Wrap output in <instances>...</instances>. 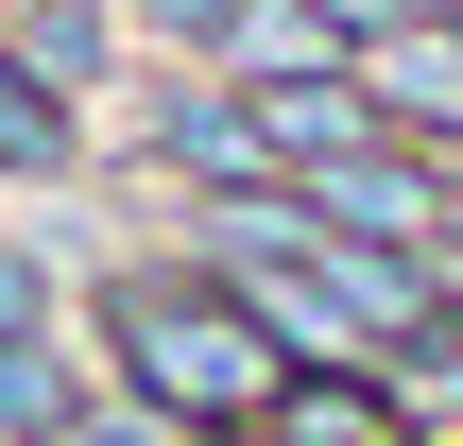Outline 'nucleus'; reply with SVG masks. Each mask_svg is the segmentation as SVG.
Masks as SVG:
<instances>
[{
	"label": "nucleus",
	"instance_id": "9d476101",
	"mask_svg": "<svg viewBox=\"0 0 463 446\" xmlns=\"http://www.w3.org/2000/svg\"><path fill=\"white\" fill-rule=\"evenodd\" d=\"M0 344H69V275H52V241L0 206Z\"/></svg>",
	"mask_w": 463,
	"mask_h": 446
},
{
	"label": "nucleus",
	"instance_id": "f03ea898",
	"mask_svg": "<svg viewBox=\"0 0 463 446\" xmlns=\"http://www.w3.org/2000/svg\"><path fill=\"white\" fill-rule=\"evenodd\" d=\"M120 103H137V172H155V189H172L189 223H206V206H258V189H275V138H258V103H241L223 69H137Z\"/></svg>",
	"mask_w": 463,
	"mask_h": 446
},
{
	"label": "nucleus",
	"instance_id": "0eeeda50",
	"mask_svg": "<svg viewBox=\"0 0 463 446\" xmlns=\"http://www.w3.org/2000/svg\"><path fill=\"white\" fill-rule=\"evenodd\" d=\"M103 413V361L86 344H0V446H69Z\"/></svg>",
	"mask_w": 463,
	"mask_h": 446
},
{
	"label": "nucleus",
	"instance_id": "1a4fd4ad",
	"mask_svg": "<svg viewBox=\"0 0 463 446\" xmlns=\"http://www.w3.org/2000/svg\"><path fill=\"white\" fill-rule=\"evenodd\" d=\"M137 17V69H241L275 0H120Z\"/></svg>",
	"mask_w": 463,
	"mask_h": 446
},
{
	"label": "nucleus",
	"instance_id": "7ed1b4c3",
	"mask_svg": "<svg viewBox=\"0 0 463 446\" xmlns=\"http://www.w3.org/2000/svg\"><path fill=\"white\" fill-rule=\"evenodd\" d=\"M447 155H395V138H361V155H326L292 206L326 223V241H378V258H447Z\"/></svg>",
	"mask_w": 463,
	"mask_h": 446
},
{
	"label": "nucleus",
	"instance_id": "423d86ee",
	"mask_svg": "<svg viewBox=\"0 0 463 446\" xmlns=\"http://www.w3.org/2000/svg\"><path fill=\"white\" fill-rule=\"evenodd\" d=\"M86 155H103V120L0 52V206H34V189H86Z\"/></svg>",
	"mask_w": 463,
	"mask_h": 446
},
{
	"label": "nucleus",
	"instance_id": "ddd939ff",
	"mask_svg": "<svg viewBox=\"0 0 463 446\" xmlns=\"http://www.w3.org/2000/svg\"><path fill=\"white\" fill-rule=\"evenodd\" d=\"M430 17H447V34H463V0H430Z\"/></svg>",
	"mask_w": 463,
	"mask_h": 446
},
{
	"label": "nucleus",
	"instance_id": "9b49d317",
	"mask_svg": "<svg viewBox=\"0 0 463 446\" xmlns=\"http://www.w3.org/2000/svg\"><path fill=\"white\" fill-rule=\"evenodd\" d=\"M69 446H206V430H155V413H120V395H103V413H86Z\"/></svg>",
	"mask_w": 463,
	"mask_h": 446
},
{
	"label": "nucleus",
	"instance_id": "39448f33",
	"mask_svg": "<svg viewBox=\"0 0 463 446\" xmlns=\"http://www.w3.org/2000/svg\"><path fill=\"white\" fill-rule=\"evenodd\" d=\"M0 52H17L34 86H69L86 120L137 86V17H120V0H0Z\"/></svg>",
	"mask_w": 463,
	"mask_h": 446
},
{
	"label": "nucleus",
	"instance_id": "f8f14e48",
	"mask_svg": "<svg viewBox=\"0 0 463 446\" xmlns=\"http://www.w3.org/2000/svg\"><path fill=\"white\" fill-rule=\"evenodd\" d=\"M447 275H463V189H447Z\"/></svg>",
	"mask_w": 463,
	"mask_h": 446
},
{
	"label": "nucleus",
	"instance_id": "6e6552de",
	"mask_svg": "<svg viewBox=\"0 0 463 446\" xmlns=\"http://www.w3.org/2000/svg\"><path fill=\"white\" fill-rule=\"evenodd\" d=\"M258 446H412V413H395L378 378H292V395L258 413Z\"/></svg>",
	"mask_w": 463,
	"mask_h": 446
},
{
	"label": "nucleus",
	"instance_id": "f257e3e1",
	"mask_svg": "<svg viewBox=\"0 0 463 446\" xmlns=\"http://www.w3.org/2000/svg\"><path fill=\"white\" fill-rule=\"evenodd\" d=\"M69 344L103 361V395L120 413H155V430H206V446H258V413L292 395V361H275V327L189 258V241H155V258H103L86 292H69Z\"/></svg>",
	"mask_w": 463,
	"mask_h": 446
},
{
	"label": "nucleus",
	"instance_id": "20e7f679",
	"mask_svg": "<svg viewBox=\"0 0 463 446\" xmlns=\"http://www.w3.org/2000/svg\"><path fill=\"white\" fill-rule=\"evenodd\" d=\"M344 69H361V103H378L395 155H447V172H463V34H447V17H395V34H361Z\"/></svg>",
	"mask_w": 463,
	"mask_h": 446
}]
</instances>
